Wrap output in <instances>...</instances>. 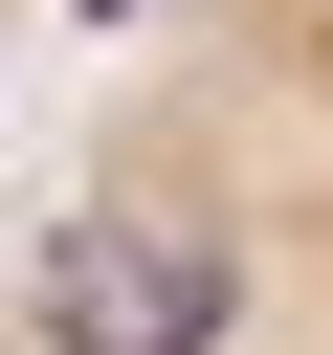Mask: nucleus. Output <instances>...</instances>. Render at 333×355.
Returning a JSON list of instances; mask_svg holds the SVG:
<instances>
[{
  "label": "nucleus",
  "instance_id": "obj_1",
  "mask_svg": "<svg viewBox=\"0 0 333 355\" xmlns=\"http://www.w3.org/2000/svg\"><path fill=\"white\" fill-rule=\"evenodd\" d=\"M0 355H333V0H133L0 222Z\"/></svg>",
  "mask_w": 333,
  "mask_h": 355
},
{
  "label": "nucleus",
  "instance_id": "obj_2",
  "mask_svg": "<svg viewBox=\"0 0 333 355\" xmlns=\"http://www.w3.org/2000/svg\"><path fill=\"white\" fill-rule=\"evenodd\" d=\"M44 22H133V0H0V67H22V44H44Z\"/></svg>",
  "mask_w": 333,
  "mask_h": 355
}]
</instances>
